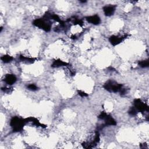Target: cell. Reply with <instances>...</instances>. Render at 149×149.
<instances>
[{"instance_id": "obj_1", "label": "cell", "mask_w": 149, "mask_h": 149, "mask_svg": "<svg viewBox=\"0 0 149 149\" xmlns=\"http://www.w3.org/2000/svg\"><path fill=\"white\" fill-rule=\"evenodd\" d=\"M26 124V119L24 120V119H22L18 116L13 117L10 122V125L12 128L14 132H19L22 131Z\"/></svg>"}, {"instance_id": "obj_2", "label": "cell", "mask_w": 149, "mask_h": 149, "mask_svg": "<svg viewBox=\"0 0 149 149\" xmlns=\"http://www.w3.org/2000/svg\"><path fill=\"white\" fill-rule=\"evenodd\" d=\"M104 88L110 92L116 93L120 92L122 88V85L121 84H118L114 81L109 80L104 85Z\"/></svg>"}, {"instance_id": "obj_3", "label": "cell", "mask_w": 149, "mask_h": 149, "mask_svg": "<svg viewBox=\"0 0 149 149\" xmlns=\"http://www.w3.org/2000/svg\"><path fill=\"white\" fill-rule=\"evenodd\" d=\"M46 19H39L33 22V24L38 27L46 32H49L51 29V24L47 22Z\"/></svg>"}, {"instance_id": "obj_4", "label": "cell", "mask_w": 149, "mask_h": 149, "mask_svg": "<svg viewBox=\"0 0 149 149\" xmlns=\"http://www.w3.org/2000/svg\"><path fill=\"white\" fill-rule=\"evenodd\" d=\"M134 107L137 110L138 112H144V111H148V105L144 104L140 99H135L134 100Z\"/></svg>"}, {"instance_id": "obj_5", "label": "cell", "mask_w": 149, "mask_h": 149, "mask_svg": "<svg viewBox=\"0 0 149 149\" xmlns=\"http://www.w3.org/2000/svg\"><path fill=\"white\" fill-rule=\"evenodd\" d=\"M124 39V37H120V36H112L110 38V42L111 43V44L114 46H117L119 44H120Z\"/></svg>"}, {"instance_id": "obj_6", "label": "cell", "mask_w": 149, "mask_h": 149, "mask_svg": "<svg viewBox=\"0 0 149 149\" xmlns=\"http://www.w3.org/2000/svg\"><path fill=\"white\" fill-rule=\"evenodd\" d=\"M115 11V6L114 5H108L103 8V11L104 14L107 16H112Z\"/></svg>"}, {"instance_id": "obj_7", "label": "cell", "mask_w": 149, "mask_h": 149, "mask_svg": "<svg viewBox=\"0 0 149 149\" xmlns=\"http://www.w3.org/2000/svg\"><path fill=\"white\" fill-rule=\"evenodd\" d=\"M86 20L88 22L92 24H93L95 25H97L100 24L101 20L100 17L98 15H93V16H88L86 18Z\"/></svg>"}, {"instance_id": "obj_8", "label": "cell", "mask_w": 149, "mask_h": 149, "mask_svg": "<svg viewBox=\"0 0 149 149\" xmlns=\"http://www.w3.org/2000/svg\"><path fill=\"white\" fill-rule=\"evenodd\" d=\"M16 80L17 79L16 76L13 74H8L5 76V78H4L5 82L7 84L10 85H12L14 84L16 82Z\"/></svg>"}, {"instance_id": "obj_9", "label": "cell", "mask_w": 149, "mask_h": 149, "mask_svg": "<svg viewBox=\"0 0 149 149\" xmlns=\"http://www.w3.org/2000/svg\"><path fill=\"white\" fill-rule=\"evenodd\" d=\"M105 122V126H107V125H116V122L115 121V120L110 115L107 114V115L105 116V117L104 118V119L103 120Z\"/></svg>"}, {"instance_id": "obj_10", "label": "cell", "mask_w": 149, "mask_h": 149, "mask_svg": "<svg viewBox=\"0 0 149 149\" xmlns=\"http://www.w3.org/2000/svg\"><path fill=\"white\" fill-rule=\"evenodd\" d=\"M68 65V63L61 60V59H56V60H55L51 67L52 68H59V67H65V66H67Z\"/></svg>"}, {"instance_id": "obj_11", "label": "cell", "mask_w": 149, "mask_h": 149, "mask_svg": "<svg viewBox=\"0 0 149 149\" xmlns=\"http://www.w3.org/2000/svg\"><path fill=\"white\" fill-rule=\"evenodd\" d=\"M1 59L4 63H9L13 60L14 58L9 55H5L1 56Z\"/></svg>"}, {"instance_id": "obj_12", "label": "cell", "mask_w": 149, "mask_h": 149, "mask_svg": "<svg viewBox=\"0 0 149 149\" xmlns=\"http://www.w3.org/2000/svg\"><path fill=\"white\" fill-rule=\"evenodd\" d=\"M20 59L22 61H26L29 63H33L35 61V58H28V57H25L23 55L20 56Z\"/></svg>"}, {"instance_id": "obj_13", "label": "cell", "mask_w": 149, "mask_h": 149, "mask_svg": "<svg viewBox=\"0 0 149 149\" xmlns=\"http://www.w3.org/2000/svg\"><path fill=\"white\" fill-rule=\"evenodd\" d=\"M148 60L147 59V60H143L142 61H140L139 63V65L140 67H141L142 68H147L148 67Z\"/></svg>"}, {"instance_id": "obj_14", "label": "cell", "mask_w": 149, "mask_h": 149, "mask_svg": "<svg viewBox=\"0 0 149 149\" xmlns=\"http://www.w3.org/2000/svg\"><path fill=\"white\" fill-rule=\"evenodd\" d=\"M138 111H137V110L134 107H132L130 108L129 111V114L131 115H132V116H135L137 114Z\"/></svg>"}, {"instance_id": "obj_15", "label": "cell", "mask_w": 149, "mask_h": 149, "mask_svg": "<svg viewBox=\"0 0 149 149\" xmlns=\"http://www.w3.org/2000/svg\"><path fill=\"white\" fill-rule=\"evenodd\" d=\"M27 88L30 90L32 91H36L38 89V87L34 84H31L27 86Z\"/></svg>"}, {"instance_id": "obj_16", "label": "cell", "mask_w": 149, "mask_h": 149, "mask_svg": "<svg viewBox=\"0 0 149 149\" xmlns=\"http://www.w3.org/2000/svg\"><path fill=\"white\" fill-rule=\"evenodd\" d=\"M78 94L81 97H87L88 96V95L87 93H86L85 92H84L83 91H80V90L78 91Z\"/></svg>"}]
</instances>
